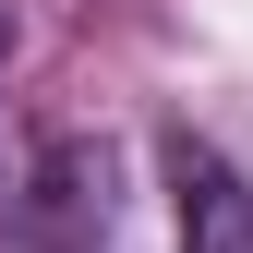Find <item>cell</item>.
Masks as SVG:
<instances>
[{
  "label": "cell",
  "instance_id": "cell-2",
  "mask_svg": "<svg viewBox=\"0 0 253 253\" xmlns=\"http://www.w3.org/2000/svg\"><path fill=\"white\" fill-rule=\"evenodd\" d=\"M0 60H12V12H0Z\"/></svg>",
  "mask_w": 253,
  "mask_h": 253
},
{
  "label": "cell",
  "instance_id": "cell-1",
  "mask_svg": "<svg viewBox=\"0 0 253 253\" xmlns=\"http://www.w3.org/2000/svg\"><path fill=\"white\" fill-rule=\"evenodd\" d=\"M157 181H169V253H253V181L193 121H157Z\"/></svg>",
  "mask_w": 253,
  "mask_h": 253
}]
</instances>
